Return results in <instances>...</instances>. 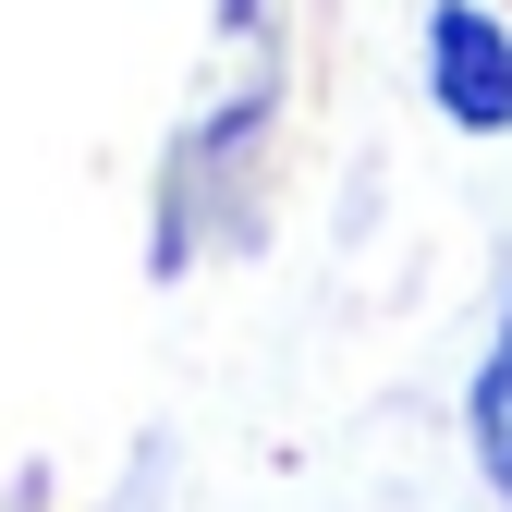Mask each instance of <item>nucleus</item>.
I'll return each mask as SVG.
<instances>
[{
  "instance_id": "1",
  "label": "nucleus",
  "mask_w": 512,
  "mask_h": 512,
  "mask_svg": "<svg viewBox=\"0 0 512 512\" xmlns=\"http://www.w3.org/2000/svg\"><path fill=\"white\" fill-rule=\"evenodd\" d=\"M427 98L464 135H512V25L476 13V0H439L427 13Z\"/></svg>"
},
{
  "instance_id": "2",
  "label": "nucleus",
  "mask_w": 512,
  "mask_h": 512,
  "mask_svg": "<svg viewBox=\"0 0 512 512\" xmlns=\"http://www.w3.org/2000/svg\"><path fill=\"white\" fill-rule=\"evenodd\" d=\"M464 427H476V464H488V488L512 500V330H500V354H488V378H476Z\"/></svg>"
}]
</instances>
